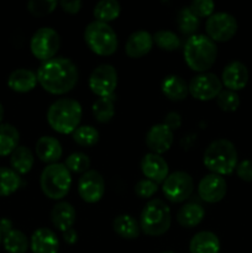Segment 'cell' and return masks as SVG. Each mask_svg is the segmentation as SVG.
<instances>
[{
  "label": "cell",
  "instance_id": "obj_41",
  "mask_svg": "<svg viewBox=\"0 0 252 253\" xmlns=\"http://www.w3.org/2000/svg\"><path fill=\"white\" fill-rule=\"evenodd\" d=\"M236 173L240 179L245 182H252V160H245L237 163Z\"/></svg>",
  "mask_w": 252,
  "mask_h": 253
},
{
  "label": "cell",
  "instance_id": "obj_38",
  "mask_svg": "<svg viewBox=\"0 0 252 253\" xmlns=\"http://www.w3.org/2000/svg\"><path fill=\"white\" fill-rule=\"evenodd\" d=\"M57 6L56 0H31L27 2V9L34 16H46Z\"/></svg>",
  "mask_w": 252,
  "mask_h": 253
},
{
  "label": "cell",
  "instance_id": "obj_45",
  "mask_svg": "<svg viewBox=\"0 0 252 253\" xmlns=\"http://www.w3.org/2000/svg\"><path fill=\"white\" fill-rule=\"evenodd\" d=\"M12 230V222L11 220L6 219V217H4V219L0 220V234L4 236V235H6L7 232H10Z\"/></svg>",
  "mask_w": 252,
  "mask_h": 253
},
{
  "label": "cell",
  "instance_id": "obj_5",
  "mask_svg": "<svg viewBox=\"0 0 252 253\" xmlns=\"http://www.w3.org/2000/svg\"><path fill=\"white\" fill-rule=\"evenodd\" d=\"M172 224L170 209L163 200L152 199L146 203L140 215V227L148 236H161Z\"/></svg>",
  "mask_w": 252,
  "mask_h": 253
},
{
  "label": "cell",
  "instance_id": "obj_9",
  "mask_svg": "<svg viewBox=\"0 0 252 253\" xmlns=\"http://www.w3.org/2000/svg\"><path fill=\"white\" fill-rule=\"evenodd\" d=\"M193 189H194L193 178L183 170L170 173L162 183L163 194L172 203L184 202L192 195Z\"/></svg>",
  "mask_w": 252,
  "mask_h": 253
},
{
  "label": "cell",
  "instance_id": "obj_1",
  "mask_svg": "<svg viewBox=\"0 0 252 253\" xmlns=\"http://www.w3.org/2000/svg\"><path fill=\"white\" fill-rule=\"evenodd\" d=\"M37 81L51 94H66L78 82V68L66 57H53L42 62L37 69Z\"/></svg>",
  "mask_w": 252,
  "mask_h": 253
},
{
  "label": "cell",
  "instance_id": "obj_24",
  "mask_svg": "<svg viewBox=\"0 0 252 253\" xmlns=\"http://www.w3.org/2000/svg\"><path fill=\"white\" fill-rule=\"evenodd\" d=\"M190 253H219V237L211 231H200L192 237L189 244Z\"/></svg>",
  "mask_w": 252,
  "mask_h": 253
},
{
  "label": "cell",
  "instance_id": "obj_19",
  "mask_svg": "<svg viewBox=\"0 0 252 253\" xmlns=\"http://www.w3.org/2000/svg\"><path fill=\"white\" fill-rule=\"evenodd\" d=\"M30 247L34 253H57L59 249L58 237L47 227L37 229L30 240Z\"/></svg>",
  "mask_w": 252,
  "mask_h": 253
},
{
  "label": "cell",
  "instance_id": "obj_7",
  "mask_svg": "<svg viewBox=\"0 0 252 253\" xmlns=\"http://www.w3.org/2000/svg\"><path fill=\"white\" fill-rule=\"evenodd\" d=\"M84 40L89 48L99 56H110L118 49V36L106 22L98 20L89 22L84 30Z\"/></svg>",
  "mask_w": 252,
  "mask_h": 253
},
{
  "label": "cell",
  "instance_id": "obj_46",
  "mask_svg": "<svg viewBox=\"0 0 252 253\" xmlns=\"http://www.w3.org/2000/svg\"><path fill=\"white\" fill-rule=\"evenodd\" d=\"M2 119H4V106H2V104L0 103V125H1Z\"/></svg>",
  "mask_w": 252,
  "mask_h": 253
},
{
  "label": "cell",
  "instance_id": "obj_15",
  "mask_svg": "<svg viewBox=\"0 0 252 253\" xmlns=\"http://www.w3.org/2000/svg\"><path fill=\"white\" fill-rule=\"evenodd\" d=\"M146 145L156 155L167 152L173 145V131L165 124L153 125L146 133Z\"/></svg>",
  "mask_w": 252,
  "mask_h": 253
},
{
  "label": "cell",
  "instance_id": "obj_47",
  "mask_svg": "<svg viewBox=\"0 0 252 253\" xmlns=\"http://www.w3.org/2000/svg\"><path fill=\"white\" fill-rule=\"evenodd\" d=\"M1 242H2V235L0 234V244H1Z\"/></svg>",
  "mask_w": 252,
  "mask_h": 253
},
{
  "label": "cell",
  "instance_id": "obj_13",
  "mask_svg": "<svg viewBox=\"0 0 252 253\" xmlns=\"http://www.w3.org/2000/svg\"><path fill=\"white\" fill-rule=\"evenodd\" d=\"M78 193L86 203H98L105 193V182L98 170L89 169L84 173L78 182Z\"/></svg>",
  "mask_w": 252,
  "mask_h": 253
},
{
  "label": "cell",
  "instance_id": "obj_26",
  "mask_svg": "<svg viewBox=\"0 0 252 253\" xmlns=\"http://www.w3.org/2000/svg\"><path fill=\"white\" fill-rule=\"evenodd\" d=\"M113 229L123 239L133 240L138 237L141 227L135 217L127 214H121L114 219Z\"/></svg>",
  "mask_w": 252,
  "mask_h": 253
},
{
  "label": "cell",
  "instance_id": "obj_27",
  "mask_svg": "<svg viewBox=\"0 0 252 253\" xmlns=\"http://www.w3.org/2000/svg\"><path fill=\"white\" fill-rule=\"evenodd\" d=\"M34 153L26 146H19L10 155V165L17 174H26L34 167Z\"/></svg>",
  "mask_w": 252,
  "mask_h": 253
},
{
  "label": "cell",
  "instance_id": "obj_31",
  "mask_svg": "<svg viewBox=\"0 0 252 253\" xmlns=\"http://www.w3.org/2000/svg\"><path fill=\"white\" fill-rule=\"evenodd\" d=\"M120 11L121 6L118 0H100L94 6L93 14L98 21H103L108 24L109 21H113L116 17H119Z\"/></svg>",
  "mask_w": 252,
  "mask_h": 253
},
{
  "label": "cell",
  "instance_id": "obj_42",
  "mask_svg": "<svg viewBox=\"0 0 252 253\" xmlns=\"http://www.w3.org/2000/svg\"><path fill=\"white\" fill-rule=\"evenodd\" d=\"M163 124H165L167 127H169L172 131H174L177 130V128H179L180 125H182V118H180V115L178 113L172 111V113H168L167 115L165 116Z\"/></svg>",
  "mask_w": 252,
  "mask_h": 253
},
{
  "label": "cell",
  "instance_id": "obj_3",
  "mask_svg": "<svg viewBox=\"0 0 252 253\" xmlns=\"http://www.w3.org/2000/svg\"><path fill=\"white\" fill-rule=\"evenodd\" d=\"M82 105L72 98H62L51 104L47 111V121L59 133H73L81 123Z\"/></svg>",
  "mask_w": 252,
  "mask_h": 253
},
{
  "label": "cell",
  "instance_id": "obj_29",
  "mask_svg": "<svg viewBox=\"0 0 252 253\" xmlns=\"http://www.w3.org/2000/svg\"><path fill=\"white\" fill-rule=\"evenodd\" d=\"M2 245L9 253H25L30 247L26 235L20 230H14L2 236Z\"/></svg>",
  "mask_w": 252,
  "mask_h": 253
},
{
  "label": "cell",
  "instance_id": "obj_25",
  "mask_svg": "<svg viewBox=\"0 0 252 253\" xmlns=\"http://www.w3.org/2000/svg\"><path fill=\"white\" fill-rule=\"evenodd\" d=\"M205 216V210L202 205L195 203H188L183 205L177 212V221L180 226L192 229L203 221Z\"/></svg>",
  "mask_w": 252,
  "mask_h": 253
},
{
  "label": "cell",
  "instance_id": "obj_43",
  "mask_svg": "<svg viewBox=\"0 0 252 253\" xmlns=\"http://www.w3.org/2000/svg\"><path fill=\"white\" fill-rule=\"evenodd\" d=\"M62 9L68 14H77L79 10L82 9V1L81 0H62L59 2Z\"/></svg>",
  "mask_w": 252,
  "mask_h": 253
},
{
  "label": "cell",
  "instance_id": "obj_23",
  "mask_svg": "<svg viewBox=\"0 0 252 253\" xmlns=\"http://www.w3.org/2000/svg\"><path fill=\"white\" fill-rule=\"evenodd\" d=\"M161 89L166 98L172 101L184 100L189 93V88H188V83L185 82V79L177 74H170V76L166 77L161 84Z\"/></svg>",
  "mask_w": 252,
  "mask_h": 253
},
{
  "label": "cell",
  "instance_id": "obj_12",
  "mask_svg": "<svg viewBox=\"0 0 252 253\" xmlns=\"http://www.w3.org/2000/svg\"><path fill=\"white\" fill-rule=\"evenodd\" d=\"M189 93L195 99L202 101H209L215 99L222 90V83L219 77L214 73H200L190 79Z\"/></svg>",
  "mask_w": 252,
  "mask_h": 253
},
{
  "label": "cell",
  "instance_id": "obj_20",
  "mask_svg": "<svg viewBox=\"0 0 252 253\" xmlns=\"http://www.w3.org/2000/svg\"><path fill=\"white\" fill-rule=\"evenodd\" d=\"M36 155L42 162H46L48 165L52 163H57V161L62 157V145L56 137L52 136H42L37 140L36 147Z\"/></svg>",
  "mask_w": 252,
  "mask_h": 253
},
{
  "label": "cell",
  "instance_id": "obj_44",
  "mask_svg": "<svg viewBox=\"0 0 252 253\" xmlns=\"http://www.w3.org/2000/svg\"><path fill=\"white\" fill-rule=\"evenodd\" d=\"M63 240L69 245H74L78 241V234L74 229L67 230L66 232H63Z\"/></svg>",
  "mask_w": 252,
  "mask_h": 253
},
{
  "label": "cell",
  "instance_id": "obj_48",
  "mask_svg": "<svg viewBox=\"0 0 252 253\" xmlns=\"http://www.w3.org/2000/svg\"><path fill=\"white\" fill-rule=\"evenodd\" d=\"M162 253H175V252H173V251H165V252H162Z\"/></svg>",
  "mask_w": 252,
  "mask_h": 253
},
{
  "label": "cell",
  "instance_id": "obj_6",
  "mask_svg": "<svg viewBox=\"0 0 252 253\" xmlns=\"http://www.w3.org/2000/svg\"><path fill=\"white\" fill-rule=\"evenodd\" d=\"M40 184L43 194L53 200H59L68 194L72 185L71 172L63 163L48 165L41 173Z\"/></svg>",
  "mask_w": 252,
  "mask_h": 253
},
{
  "label": "cell",
  "instance_id": "obj_10",
  "mask_svg": "<svg viewBox=\"0 0 252 253\" xmlns=\"http://www.w3.org/2000/svg\"><path fill=\"white\" fill-rule=\"evenodd\" d=\"M118 85V72L111 64L104 63L95 67L89 76V88L99 98L114 95Z\"/></svg>",
  "mask_w": 252,
  "mask_h": 253
},
{
  "label": "cell",
  "instance_id": "obj_34",
  "mask_svg": "<svg viewBox=\"0 0 252 253\" xmlns=\"http://www.w3.org/2000/svg\"><path fill=\"white\" fill-rule=\"evenodd\" d=\"M73 140L83 147H91L99 141V132L94 126H78L73 132Z\"/></svg>",
  "mask_w": 252,
  "mask_h": 253
},
{
  "label": "cell",
  "instance_id": "obj_18",
  "mask_svg": "<svg viewBox=\"0 0 252 253\" xmlns=\"http://www.w3.org/2000/svg\"><path fill=\"white\" fill-rule=\"evenodd\" d=\"M153 47V36L146 30H137L128 36L125 44V52L131 58L146 56Z\"/></svg>",
  "mask_w": 252,
  "mask_h": 253
},
{
  "label": "cell",
  "instance_id": "obj_17",
  "mask_svg": "<svg viewBox=\"0 0 252 253\" xmlns=\"http://www.w3.org/2000/svg\"><path fill=\"white\" fill-rule=\"evenodd\" d=\"M141 170L147 179L155 183H163L168 177V163L161 155L147 153L141 161Z\"/></svg>",
  "mask_w": 252,
  "mask_h": 253
},
{
  "label": "cell",
  "instance_id": "obj_8",
  "mask_svg": "<svg viewBox=\"0 0 252 253\" xmlns=\"http://www.w3.org/2000/svg\"><path fill=\"white\" fill-rule=\"evenodd\" d=\"M61 46L59 34L52 27H41L31 37L30 48L32 54L42 62L53 58Z\"/></svg>",
  "mask_w": 252,
  "mask_h": 253
},
{
  "label": "cell",
  "instance_id": "obj_37",
  "mask_svg": "<svg viewBox=\"0 0 252 253\" xmlns=\"http://www.w3.org/2000/svg\"><path fill=\"white\" fill-rule=\"evenodd\" d=\"M216 103L221 110L235 111L240 105V96L236 91L225 89L216 96Z\"/></svg>",
  "mask_w": 252,
  "mask_h": 253
},
{
  "label": "cell",
  "instance_id": "obj_4",
  "mask_svg": "<svg viewBox=\"0 0 252 253\" xmlns=\"http://www.w3.org/2000/svg\"><path fill=\"white\" fill-rule=\"evenodd\" d=\"M203 161L205 167L214 174H230L237 166L236 147L226 138L215 140L205 150Z\"/></svg>",
  "mask_w": 252,
  "mask_h": 253
},
{
  "label": "cell",
  "instance_id": "obj_28",
  "mask_svg": "<svg viewBox=\"0 0 252 253\" xmlns=\"http://www.w3.org/2000/svg\"><path fill=\"white\" fill-rule=\"evenodd\" d=\"M20 133L11 124L0 125V157L11 155L19 147Z\"/></svg>",
  "mask_w": 252,
  "mask_h": 253
},
{
  "label": "cell",
  "instance_id": "obj_30",
  "mask_svg": "<svg viewBox=\"0 0 252 253\" xmlns=\"http://www.w3.org/2000/svg\"><path fill=\"white\" fill-rule=\"evenodd\" d=\"M21 185V178L12 168L0 167V197L14 194Z\"/></svg>",
  "mask_w": 252,
  "mask_h": 253
},
{
  "label": "cell",
  "instance_id": "obj_16",
  "mask_svg": "<svg viewBox=\"0 0 252 253\" xmlns=\"http://www.w3.org/2000/svg\"><path fill=\"white\" fill-rule=\"evenodd\" d=\"M249 69L242 62H230L221 74V83L229 90L236 91L244 89L249 82Z\"/></svg>",
  "mask_w": 252,
  "mask_h": 253
},
{
  "label": "cell",
  "instance_id": "obj_40",
  "mask_svg": "<svg viewBox=\"0 0 252 253\" xmlns=\"http://www.w3.org/2000/svg\"><path fill=\"white\" fill-rule=\"evenodd\" d=\"M157 183L152 182L150 179H141L136 183L135 185V193L140 198H151L157 193Z\"/></svg>",
  "mask_w": 252,
  "mask_h": 253
},
{
  "label": "cell",
  "instance_id": "obj_35",
  "mask_svg": "<svg viewBox=\"0 0 252 253\" xmlns=\"http://www.w3.org/2000/svg\"><path fill=\"white\" fill-rule=\"evenodd\" d=\"M153 43L157 44L163 51H174L180 46V40L170 30H158L153 35Z\"/></svg>",
  "mask_w": 252,
  "mask_h": 253
},
{
  "label": "cell",
  "instance_id": "obj_14",
  "mask_svg": "<svg viewBox=\"0 0 252 253\" xmlns=\"http://www.w3.org/2000/svg\"><path fill=\"white\" fill-rule=\"evenodd\" d=\"M227 184L222 175L210 173L203 177L198 184V194L204 202L214 204L222 200L226 195Z\"/></svg>",
  "mask_w": 252,
  "mask_h": 253
},
{
  "label": "cell",
  "instance_id": "obj_36",
  "mask_svg": "<svg viewBox=\"0 0 252 253\" xmlns=\"http://www.w3.org/2000/svg\"><path fill=\"white\" fill-rule=\"evenodd\" d=\"M64 166L69 172L73 173H85L90 167V160L88 156L83 152H74L66 158Z\"/></svg>",
  "mask_w": 252,
  "mask_h": 253
},
{
  "label": "cell",
  "instance_id": "obj_21",
  "mask_svg": "<svg viewBox=\"0 0 252 253\" xmlns=\"http://www.w3.org/2000/svg\"><path fill=\"white\" fill-rule=\"evenodd\" d=\"M77 219V211L72 204L67 202H59L53 207L51 211V220L54 227L66 232L67 230L73 229Z\"/></svg>",
  "mask_w": 252,
  "mask_h": 253
},
{
  "label": "cell",
  "instance_id": "obj_2",
  "mask_svg": "<svg viewBox=\"0 0 252 253\" xmlns=\"http://www.w3.org/2000/svg\"><path fill=\"white\" fill-rule=\"evenodd\" d=\"M183 54L190 69L205 73L216 61L217 47L210 37L205 35H193L185 41Z\"/></svg>",
  "mask_w": 252,
  "mask_h": 253
},
{
  "label": "cell",
  "instance_id": "obj_33",
  "mask_svg": "<svg viewBox=\"0 0 252 253\" xmlns=\"http://www.w3.org/2000/svg\"><path fill=\"white\" fill-rule=\"evenodd\" d=\"M177 25L184 35H195L199 27V17L195 16L189 7H183L177 14Z\"/></svg>",
  "mask_w": 252,
  "mask_h": 253
},
{
  "label": "cell",
  "instance_id": "obj_22",
  "mask_svg": "<svg viewBox=\"0 0 252 253\" xmlns=\"http://www.w3.org/2000/svg\"><path fill=\"white\" fill-rule=\"evenodd\" d=\"M37 74L31 69L19 68L10 73L7 78V85L16 93H27L35 89L37 84Z\"/></svg>",
  "mask_w": 252,
  "mask_h": 253
},
{
  "label": "cell",
  "instance_id": "obj_32",
  "mask_svg": "<svg viewBox=\"0 0 252 253\" xmlns=\"http://www.w3.org/2000/svg\"><path fill=\"white\" fill-rule=\"evenodd\" d=\"M114 95L105 96V98H99L93 104V115L99 123H109L115 115V105H114Z\"/></svg>",
  "mask_w": 252,
  "mask_h": 253
},
{
  "label": "cell",
  "instance_id": "obj_11",
  "mask_svg": "<svg viewBox=\"0 0 252 253\" xmlns=\"http://www.w3.org/2000/svg\"><path fill=\"white\" fill-rule=\"evenodd\" d=\"M205 29L208 37H210L214 42H226L236 34L237 21L229 12H214L211 16L208 17Z\"/></svg>",
  "mask_w": 252,
  "mask_h": 253
},
{
  "label": "cell",
  "instance_id": "obj_39",
  "mask_svg": "<svg viewBox=\"0 0 252 253\" xmlns=\"http://www.w3.org/2000/svg\"><path fill=\"white\" fill-rule=\"evenodd\" d=\"M188 7L197 17H205L214 14L215 4L212 0H193Z\"/></svg>",
  "mask_w": 252,
  "mask_h": 253
}]
</instances>
